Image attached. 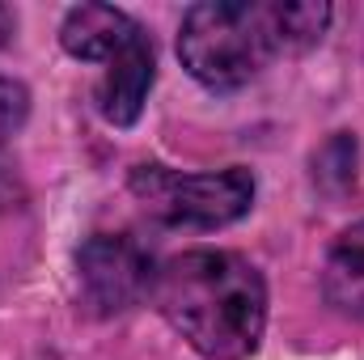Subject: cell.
Returning <instances> with one entry per match:
<instances>
[{"label":"cell","instance_id":"9","mask_svg":"<svg viewBox=\"0 0 364 360\" xmlns=\"http://www.w3.org/2000/svg\"><path fill=\"white\" fill-rule=\"evenodd\" d=\"M4 38H9V9L0 4V47H4Z\"/></svg>","mask_w":364,"mask_h":360},{"label":"cell","instance_id":"1","mask_svg":"<svg viewBox=\"0 0 364 360\" xmlns=\"http://www.w3.org/2000/svg\"><path fill=\"white\" fill-rule=\"evenodd\" d=\"M331 4L322 0H208L186 9L178 34L182 68L208 90H237L275 55L322 38Z\"/></svg>","mask_w":364,"mask_h":360},{"label":"cell","instance_id":"2","mask_svg":"<svg viewBox=\"0 0 364 360\" xmlns=\"http://www.w3.org/2000/svg\"><path fill=\"white\" fill-rule=\"evenodd\" d=\"M153 297L170 327L208 360H246L267 327L263 275L229 250H186L157 271Z\"/></svg>","mask_w":364,"mask_h":360},{"label":"cell","instance_id":"8","mask_svg":"<svg viewBox=\"0 0 364 360\" xmlns=\"http://www.w3.org/2000/svg\"><path fill=\"white\" fill-rule=\"evenodd\" d=\"M21 119H26V90H21V85L0 81V136H4V132H13Z\"/></svg>","mask_w":364,"mask_h":360},{"label":"cell","instance_id":"3","mask_svg":"<svg viewBox=\"0 0 364 360\" xmlns=\"http://www.w3.org/2000/svg\"><path fill=\"white\" fill-rule=\"evenodd\" d=\"M132 191L149 216H157L161 225H186V229L233 225L255 203V179L242 166L216 170V174H178L166 166H136Z\"/></svg>","mask_w":364,"mask_h":360},{"label":"cell","instance_id":"4","mask_svg":"<svg viewBox=\"0 0 364 360\" xmlns=\"http://www.w3.org/2000/svg\"><path fill=\"white\" fill-rule=\"evenodd\" d=\"M77 268H81L85 297L102 314L132 309L157 284L149 250L127 233H93L81 246V255H77Z\"/></svg>","mask_w":364,"mask_h":360},{"label":"cell","instance_id":"5","mask_svg":"<svg viewBox=\"0 0 364 360\" xmlns=\"http://www.w3.org/2000/svg\"><path fill=\"white\" fill-rule=\"evenodd\" d=\"M153 77H157L153 43L140 34L136 43H127V47L106 64V77H102V85H97V110H102L114 127L136 123L140 110H144V97H149Z\"/></svg>","mask_w":364,"mask_h":360},{"label":"cell","instance_id":"6","mask_svg":"<svg viewBox=\"0 0 364 360\" xmlns=\"http://www.w3.org/2000/svg\"><path fill=\"white\" fill-rule=\"evenodd\" d=\"M144 30L127 17V13H119V9H110V4H77L68 17H64V30H60V43L77 55V60H114L127 43H136Z\"/></svg>","mask_w":364,"mask_h":360},{"label":"cell","instance_id":"7","mask_svg":"<svg viewBox=\"0 0 364 360\" xmlns=\"http://www.w3.org/2000/svg\"><path fill=\"white\" fill-rule=\"evenodd\" d=\"M322 288L326 301L348 314V318H364V221L352 225L335 250L326 255V271H322Z\"/></svg>","mask_w":364,"mask_h":360}]
</instances>
